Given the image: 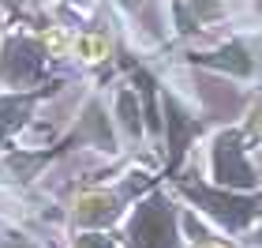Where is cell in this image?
I'll return each mask as SVG.
<instances>
[{
	"mask_svg": "<svg viewBox=\"0 0 262 248\" xmlns=\"http://www.w3.org/2000/svg\"><path fill=\"white\" fill-rule=\"evenodd\" d=\"M206 248H217V244H206Z\"/></svg>",
	"mask_w": 262,
	"mask_h": 248,
	"instance_id": "12",
	"label": "cell"
},
{
	"mask_svg": "<svg viewBox=\"0 0 262 248\" xmlns=\"http://www.w3.org/2000/svg\"><path fill=\"white\" fill-rule=\"evenodd\" d=\"M213 177L221 184H251V169L240 155V143H236L232 132H225L213 147Z\"/></svg>",
	"mask_w": 262,
	"mask_h": 248,
	"instance_id": "3",
	"label": "cell"
},
{
	"mask_svg": "<svg viewBox=\"0 0 262 248\" xmlns=\"http://www.w3.org/2000/svg\"><path fill=\"white\" fill-rule=\"evenodd\" d=\"M30 105H34V94H8V98H0V139L27 121Z\"/></svg>",
	"mask_w": 262,
	"mask_h": 248,
	"instance_id": "5",
	"label": "cell"
},
{
	"mask_svg": "<svg viewBox=\"0 0 262 248\" xmlns=\"http://www.w3.org/2000/svg\"><path fill=\"white\" fill-rule=\"evenodd\" d=\"M75 49H79L82 56H86V61H101L109 45H105L101 38H79V42H75Z\"/></svg>",
	"mask_w": 262,
	"mask_h": 248,
	"instance_id": "6",
	"label": "cell"
},
{
	"mask_svg": "<svg viewBox=\"0 0 262 248\" xmlns=\"http://www.w3.org/2000/svg\"><path fill=\"white\" fill-rule=\"evenodd\" d=\"M120 4H124V8H135V4H139V0H120Z\"/></svg>",
	"mask_w": 262,
	"mask_h": 248,
	"instance_id": "10",
	"label": "cell"
},
{
	"mask_svg": "<svg viewBox=\"0 0 262 248\" xmlns=\"http://www.w3.org/2000/svg\"><path fill=\"white\" fill-rule=\"evenodd\" d=\"M176 233H172V211L165 203H146L135 215V230L131 241L135 248H176Z\"/></svg>",
	"mask_w": 262,
	"mask_h": 248,
	"instance_id": "1",
	"label": "cell"
},
{
	"mask_svg": "<svg viewBox=\"0 0 262 248\" xmlns=\"http://www.w3.org/2000/svg\"><path fill=\"white\" fill-rule=\"evenodd\" d=\"M0 248H34V244H30V241H23V237H8Z\"/></svg>",
	"mask_w": 262,
	"mask_h": 248,
	"instance_id": "9",
	"label": "cell"
},
{
	"mask_svg": "<svg viewBox=\"0 0 262 248\" xmlns=\"http://www.w3.org/2000/svg\"><path fill=\"white\" fill-rule=\"evenodd\" d=\"M116 215H120V207H116V199L109 192H86V196L75 199V222L79 226H105Z\"/></svg>",
	"mask_w": 262,
	"mask_h": 248,
	"instance_id": "4",
	"label": "cell"
},
{
	"mask_svg": "<svg viewBox=\"0 0 262 248\" xmlns=\"http://www.w3.org/2000/svg\"><path fill=\"white\" fill-rule=\"evenodd\" d=\"M41 68V49L27 38H11L4 45V56H0V75H4L8 83H15V87H23V83H30L34 75H38Z\"/></svg>",
	"mask_w": 262,
	"mask_h": 248,
	"instance_id": "2",
	"label": "cell"
},
{
	"mask_svg": "<svg viewBox=\"0 0 262 248\" xmlns=\"http://www.w3.org/2000/svg\"><path fill=\"white\" fill-rule=\"evenodd\" d=\"M79 248H113V244L101 237H79Z\"/></svg>",
	"mask_w": 262,
	"mask_h": 248,
	"instance_id": "8",
	"label": "cell"
},
{
	"mask_svg": "<svg viewBox=\"0 0 262 248\" xmlns=\"http://www.w3.org/2000/svg\"><path fill=\"white\" fill-rule=\"evenodd\" d=\"M4 4H15V0H4Z\"/></svg>",
	"mask_w": 262,
	"mask_h": 248,
	"instance_id": "11",
	"label": "cell"
},
{
	"mask_svg": "<svg viewBox=\"0 0 262 248\" xmlns=\"http://www.w3.org/2000/svg\"><path fill=\"white\" fill-rule=\"evenodd\" d=\"M247 128H251L255 136H262V105H255V109H251V121H247Z\"/></svg>",
	"mask_w": 262,
	"mask_h": 248,
	"instance_id": "7",
	"label": "cell"
}]
</instances>
